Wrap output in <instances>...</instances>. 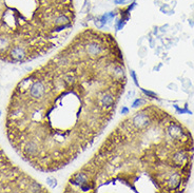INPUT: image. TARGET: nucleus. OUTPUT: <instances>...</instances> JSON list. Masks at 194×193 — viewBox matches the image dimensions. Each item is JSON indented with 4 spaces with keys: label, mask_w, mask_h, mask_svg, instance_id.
<instances>
[{
    "label": "nucleus",
    "mask_w": 194,
    "mask_h": 193,
    "mask_svg": "<svg viewBox=\"0 0 194 193\" xmlns=\"http://www.w3.org/2000/svg\"><path fill=\"white\" fill-rule=\"evenodd\" d=\"M126 86L116 38L83 30L13 90L5 119L10 144L36 170H60L103 134Z\"/></svg>",
    "instance_id": "1"
},
{
    "label": "nucleus",
    "mask_w": 194,
    "mask_h": 193,
    "mask_svg": "<svg viewBox=\"0 0 194 193\" xmlns=\"http://www.w3.org/2000/svg\"><path fill=\"white\" fill-rule=\"evenodd\" d=\"M190 132L149 104L121 119L95 153L68 178L63 192H181L193 156Z\"/></svg>",
    "instance_id": "2"
},
{
    "label": "nucleus",
    "mask_w": 194,
    "mask_h": 193,
    "mask_svg": "<svg viewBox=\"0 0 194 193\" xmlns=\"http://www.w3.org/2000/svg\"><path fill=\"white\" fill-rule=\"evenodd\" d=\"M75 19L73 0H0V60L25 63L50 53Z\"/></svg>",
    "instance_id": "3"
},
{
    "label": "nucleus",
    "mask_w": 194,
    "mask_h": 193,
    "mask_svg": "<svg viewBox=\"0 0 194 193\" xmlns=\"http://www.w3.org/2000/svg\"><path fill=\"white\" fill-rule=\"evenodd\" d=\"M0 192L45 193L49 190L16 166L0 148Z\"/></svg>",
    "instance_id": "4"
}]
</instances>
